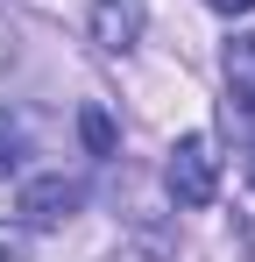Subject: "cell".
Instances as JSON below:
<instances>
[{
  "label": "cell",
  "mask_w": 255,
  "mask_h": 262,
  "mask_svg": "<svg viewBox=\"0 0 255 262\" xmlns=\"http://www.w3.org/2000/svg\"><path fill=\"white\" fill-rule=\"evenodd\" d=\"M170 191H177V206H213V191H220V156H213L206 135H184V142L170 149Z\"/></svg>",
  "instance_id": "cell-1"
},
{
  "label": "cell",
  "mask_w": 255,
  "mask_h": 262,
  "mask_svg": "<svg viewBox=\"0 0 255 262\" xmlns=\"http://www.w3.org/2000/svg\"><path fill=\"white\" fill-rule=\"evenodd\" d=\"M78 206H85V184H78V177H64V170L29 177V184H22V199H14L22 227H64Z\"/></svg>",
  "instance_id": "cell-2"
},
{
  "label": "cell",
  "mask_w": 255,
  "mask_h": 262,
  "mask_svg": "<svg viewBox=\"0 0 255 262\" xmlns=\"http://www.w3.org/2000/svg\"><path fill=\"white\" fill-rule=\"evenodd\" d=\"M227 92H234V99H227V121L255 128V29L227 43Z\"/></svg>",
  "instance_id": "cell-3"
},
{
  "label": "cell",
  "mask_w": 255,
  "mask_h": 262,
  "mask_svg": "<svg viewBox=\"0 0 255 262\" xmlns=\"http://www.w3.org/2000/svg\"><path fill=\"white\" fill-rule=\"evenodd\" d=\"M135 29H142V14H135L128 0H99V7H92V36H99V50H128Z\"/></svg>",
  "instance_id": "cell-4"
},
{
  "label": "cell",
  "mask_w": 255,
  "mask_h": 262,
  "mask_svg": "<svg viewBox=\"0 0 255 262\" xmlns=\"http://www.w3.org/2000/svg\"><path fill=\"white\" fill-rule=\"evenodd\" d=\"M22 156H29V121L22 114H0V177L22 170Z\"/></svg>",
  "instance_id": "cell-5"
},
{
  "label": "cell",
  "mask_w": 255,
  "mask_h": 262,
  "mask_svg": "<svg viewBox=\"0 0 255 262\" xmlns=\"http://www.w3.org/2000/svg\"><path fill=\"white\" fill-rule=\"evenodd\" d=\"M85 142H92V149H99V156H107V149H114V121H107V114H99V106H85Z\"/></svg>",
  "instance_id": "cell-6"
},
{
  "label": "cell",
  "mask_w": 255,
  "mask_h": 262,
  "mask_svg": "<svg viewBox=\"0 0 255 262\" xmlns=\"http://www.w3.org/2000/svg\"><path fill=\"white\" fill-rule=\"evenodd\" d=\"M213 14H255V0H206Z\"/></svg>",
  "instance_id": "cell-7"
},
{
  "label": "cell",
  "mask_w": 255,
  "mask_h": 262,
  "mask_svg": "<svg viewBox=\"0 0 255 262\" xmlns=\"http://www.w3.org/2000/svg\"><path fill=\"white\" fill-rule=\"evenodd\" d=\"M7 64H14V36L0 29V71H7Z\"/></svg>",
  "instance_id": "cell-8"
},
{
  "label": "cell",
  "mask_w": 255,
  "mask_h": 262,
  "mask_svg": "<svg viewBox=\"0 0 255 262\" xmlns=\"http://www.w3.org/2000/svg\"><path fill=\"white\" fill-rule=\"evenodd\" d=\"M248 184H255V156H248Z\"/></svg>",
  "instance_id": "cell-9"
}]
</instances>
